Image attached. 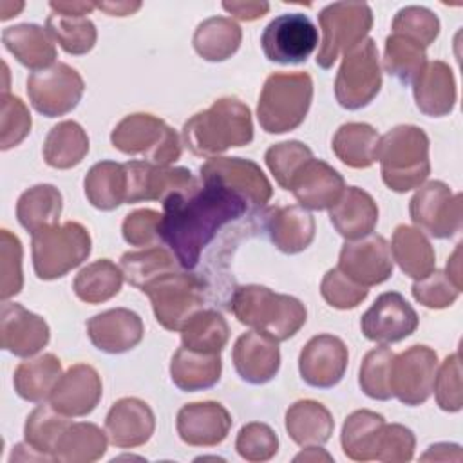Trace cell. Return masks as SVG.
Returning a JSON list of instances; mask_svg holds the SVG:
<instances>
[{"label": "cell", "instance_id": "1", "mask_svg": "<svg viewBox=\"0 0 463 463\" xmlns=\"http://www.w3.org/2000/svg\"><path fill=\"white\" fill-rule=\"evenodd\" d=\"M246 210L248 203L239 194L215 181H203L201 186L170 194L163 201L159 241L172 250L179 266L190 271L217 232Z\"/></svg>", "mask_w": 463, "mask_h": 463}, {"label": "cell", "instance_id": "2", "mask_svg": "<svg viewBox=\"0 0 463 463\" xmlns=\"http://www.w3.org/2000/svg\"><path fill=\"white\" fill-rule=\"evenodd\" d=\"M183 139L192 154L203 157L244 146L253 139L251 112L237 98H221L184 123Z\"/></svg>", "mask_w": 463, "mask_h": 463}, {"label": "cell", "instance_id": "3", "mask_svg": "<svg viewBox=\"0 0 463 463\" xmlns=\"http://www.w3.org/2000/svg\"><path fill=\"white\" fill-rule=\"evenodd\" d=\"M230 309L241 324L264 333L277 342H284L297 335L307 317L306 306L298 298L275 293L259 284L235 288Z\"/></svg>", "mask_w": 463, "mask_h": 463}, {"label": "cell", "instance_id": "4", "mask_svg": "<svg viewBox=\"0 0 463 463\" xmlns=\"http://www.w3.org/2000/svg\"><path fill=\"white\" fill-rule=\"evenodd\" d=\"M382 179L394 192L418 188L430 174L429 137L414 125H398L380 137L378 156Z\"/></svg>", "mask_w": 463, "mask_h": 463}, {"label": "cell", "instance_id": "5", "mask_svg": "<svg viewBox=\"0 0 463 463\" xmlns=\"http://www.w3.org/2000/svg\"><path fill=\"white\" fill-rule=\"evenodd\" d=\"M311 99L313 80L307 72H275L260 90L257 119L268 134L291 132L306 119Z\"/></svg>", "mask_w": 463, "mask_h": 463}, {"label": "cell", "instance_id": "6", "mask_svg": "<svg viewBox=\"0 0 463 463\" xmlns=\"http://www.w3.org/2000/svg\"><path fill=\"white\" fill-rule=\"evenodd\" d=\"M31 251L36 277L54 280L78 268L90 255V235L80 222L67 221L34 232Z\"/></svg>", "mask_w": 463, "mask_h": 463}, {"label": "cell", "instance_id": "7", "mask_svg": "<svg viewBox=\"0 0 463 463\" xmlns=\"http://www.w3.org/2000/svg\"><path fill=\"white\" fill-rule=\"evenodd\" d=\"M112 146L127 156H145L148 163L168 166L181 157L177 132L152 114H130L110 134Z\"/></svg>", "mask_w": 463, "mask_h": 463}, {"label": "cell", "instance_id": "8", "mask_svg": "<svg viewBox=\"0 0 463 463\" xmlns=\"http://www.w3.org/2000/svg\"><path fill=\"white\" fill-rule=\"evenodd\" d=\"M141 291L148 295L156 320L168 331H181L186 320L203 309L206 300L204 280L184 271L165 273Z\"/></svg>", "mask_w": 463, "mask_h": 463}, {"label": "cell", "instance_id": "9", "mask_svg": "<svg viewBox=\"0 0 463 463\" xmlns=\"http://www.w3.org/2000/svg\"><path fill=\"white\" fill-rule=\"evenodd\" d=\"M322 45L317 54L320 69H331L340 54L365 40L373 27V11L364 2H335L318 13Z\"/></svg>", "mask_w": 463, "mask_h": 463}, {"label": "cell", "instance_id": "10", "mask_svg": "<svg viewBox=\"0 0 463 463\" xmlns=\"http://www.w3.org/2000/svg\"><path fill=\"white\" fill-rule=\"evenodd\" d=\"M380 87L382 72L378 49L373 38H365L344 54L335 80V96L340 107L358 110L378 96Z\"/></svg>", "mask_w": 463, "mask_h": 463}, {"label": "cell", "instance_id": "11", "mask_svg": "<svg viewBox=\"0 0 463 463\" xmlns=\"http://www.w3.org/2000/svg\"><path fill=\"white\" fill-rule=\"evenodd\" d=\"M85 83L76 69L67 63H54L34 71L27 78V96L33 109L45 118L65 116L74 110L83 96Z\"/></svg>", "mask_w": 463, "mask_h": 463}, {"label": "cell", "instance_id": "12", "mask_svg": "<svg viewBox=\"0 0 463 463\" xmlns=\"http://www.w3.org/2000/svg\"><path fill=\"white\" fill-rule=\"evenodd\" d=\"M318 45V29L302 13L275 16L260 34V47L269 61L295 65L306 61Z\"/></svg>", "mask_w": 463, "mask_h": 463}, {"label": "cell", "instance_id": "13", "mask_svg": "<svg viewBox=\"0 0 463 463\" xmlns=\"http://www.w3.org/2000/svg\"><path fill=\"white\" fill-rule=\"evenodd\" d=\"M418 188L409 203V213L418 230L434 239L456 235L463 219L461 194H452L443 181H429Z\"/></svg>", "mask_w": 463, "mask_h": 463}, {"label": "cell", "instance_id": "14", "mask_svg": "<svg viewBox=\"0 0 463 463\" xmlns=\"http://www.w3.org/2000/svg\"><path fill=\"white\" fill-rule=\"evenodd\" d=\"M438 354L427 345H412L394 354L391 365V392L409 407L425 403L434 387Z\"/></svg>", "mask_w": 463, "mask_h": 463}, {"label": "cell", "instance_id": "15", "mask_svg": "<svg viewBox=\"0 0 463 463\" xmlns=\"http://www.w3.org/2000/svg\"><path fill=\"white\" fill-rule=\"evenodd\" d=\"M418 327V313L398 291L382 293L362 315L364 336L380 345L400 342Z\"/></svg>", "mask_w": 463, "mask_h": 463}, {"label": "cell", "instance_id": "16", "mask_svg": "<svg viewBox=\"0 0 463 463\" xmlns=\"http://www.w3.org/2000/svg\"><path fill=\"white\" fill-rule=\"evenodd\" d=\"M201 179L230 188L253 208H262L273 194L271 183L260 166L242 157H208L201 166Z\"/></svg>", "mask_w": 463, "mask_h": 463}, {"label": "cell", "instance_id": "17", "mask_svg": "<svg viewBox=\"0 0 463 463\" xmlns=\"http://www.w3.org/2000/svg\"><path fill=\"white\" fill-rule=\"evenodd\" d=\"M392 255L382 235L369 233L362 239L345 241L340 250L338 269L360 286L371 288L392 275Z\"/></svg>", "mask_w": 463, "mask_h": 463}, {"label": "cell", "instance_id": "18", "mask_svg": "<svg viewBox=\"0 0 463 463\" xmlns=\"http://www.w3.org/2000/svg\"><path fill=\"white\" fill-rule=\"evenodd\" d=\"M123 165L127 172V203H163L170 194L188 192L197 186L188 168H170L148 161H128Z\"/></svg>", "mask_w": 463, "mask_h": 463}, {"label": "cell", "instance_id": "19", "mask_svg": "<svg viewBox=\"0 0 463 463\" xmlns=\"http://www.w3.org/2000/svg\"><path fill=\"white\" fill-rule=\"evenodd\" d=\"M349 353L345 344L333 335L313 336L298 356V371L302 380L317 389L335 387L347 369Z\"/></svg>", "mask_w": 463, "mask_h": 463}, {"label": "cell", "instance_id": "20", "mask_svg": "<svg viewBox=\"0 0 463 463\" xmlns=\"http://www.w3.org/2000/svg\"><path fill=\"white\" fill-rule=\"evenodd\" d=\"M49 342L47 322L16 302H2L0 344L14 356L29 358Z\"/></svg>", "mask_w": 463, "mask_h": 463}, {"label": "cell", "instance_id": "21", "mask_svg": "<svg viewBox=\"0 0 463 463\" xmlns=\"http://www.w3.org/2000/svg\"><path fill=\"white\" fill-rule=\"evenodd\" d=\"M175 427L186 445L213 447L226 439L232 429V416L217 402H195L179 409Z\"/></svg>", "mask_w": 463, "mask_h": 463}, {"label": "cell", "instance_id": "22", "mask_svg": "<svg viewBox=\"0 0 463 463\" xmlns=\"http://www.w3.org/2000/svg\"><path fill=\"white\" fill-rule=\"evenodd\" d=\"M101 378L89 364H76L61 374L49 402L51 405L72 418L90 414L101 400Z\"/></svg>", "mask_w": 463, "mask_h": 463}, {"label": "cell", "instance_id": "23", "mask_svg": "<svg viewBox=\"0 0 463 463\" xmlns=\"http://www.w3.org/2000/svg\"><path fill=\"white\" fill-rule=\"evenodd\" d=\"M143 322L137 313L116 307L94 315L87 322V335L96 349L119 354L134 349L143 340Z\"/></svg>", "mask_w": 463, "mask_h": 463}, {"label": "cell", "instance_id": "24", "mask_svg": "<svg viewBox=\"0 0 463 463\" xmlns=\"http://www.w3.org/2000/svg\"><path fill=\"white\" fill-rule=\"evenodd\" d=\"M232 358L237 374L244 382L253 385L268 383L280 367L279 342L264 333L248 331L237 338Z\"/></svg>", "mask_w": 463, "mask_h": 463}, {"label": "cell", "instance_id": "25", "mask_svg": "<svg viewBox=\"0 0 463 463\" xmlns=\"http://www.w3.org/2000/svg\"><path fill=\"white\" fill-rule=\"evenodd\" d=\"M156 418L148 403L139 398H121L112 403L105 418L109 441L119 449H134L150 439Z\"/></svg>", "mask_w": 463, "mask_h": 463}, {"label": "cell", "instance_id": "26", "mask_svg": "<svg viewBox=\"0 0 463 463\" xmlns=\"http://www.w3.org/2000/svg\"><path fill=\"white\" fill-rule=\"evenodd\" d=\"M345 188L344 177L322 159L311 157L293 177L289 190L306 210L331 208Z\"/></svg>", "mask_w": 463, "mask_h": 463}, {"label": "cell", "instance_id": "27", "mask_svg": "<svg viewBox=\"0 0 463 463\" xmlns=\"http://www.w3.org/2000/svg\"><path fill=\"white\" fill-rule=\"evenodd\" d=\"M271 242L282 253H300L315 239V219L302 206H273L264 213Z\"/></svg>", "mask_w": 463, "mask_h": 463}, {"label": "cell", "instance_id": "28", "mask_svg": "<svg viewBox=\"0 0 463 463\" xmlns=\"http://www.w3.org/2000/svg\"><path fill=\"white\" fill-rule=\"evenodd\" d=\"M329 219L345 241L362 239L373 233L378 222V206L365 190L347 186L338 201L329 208Z\"/></svg>", "mask_w": 463, "mask_h": 463}, {"label": "cell", "instance_id": "29", "mask_svg": "<svg viewBox=\"0 0 463 463\" xmlns=\"http://www.w3.org/2000/svg\"><path fill=\"white\" fill-rule=\"evenodd\" d=\"M412 85L420 112L430 118H441L452 112L456 105V81L447 63L439 60L427 61Z\"/></svg>", "mask_w": 463, "mask_h": 463}, {"label": "cell", "instance_id": "30", "mask_svg": "<svg viewBox=\"0 0 463 463\" xmlns=\"http://www.w3.org/2000/svg\"><path fill=\"white\" fill-rule=\"evenodd\" d=\"M4 47L27 69L42 71L54 65L56 47L47 29L36 24H18L2 31Z\"/></svg>", "mask_w": 463, "mask_h": 463}, {"label": "cell", "instance_id": "31", "mask_svg": "<svg viewBox=\"0 0 463 463\" xmlns=\"http://www.w3.org/2000/svg\"><path fill=\"white\" fill-rule=\"evenodd\" d=\"M221 353H203L179 347L172 356L170 378L184 392H195L213 387L221 378Z\"/></svg>", "mask_w": 463, "mask_h": 463}, {"label": "cell", "instance_id": "32", "mask_svg": "<svg viewBox=\"0 0 463 463\" xmlns=\"http://www.w3.org/2000/svg\"><path fill=\"white\" fill-rule=\"evenodd\" d=\"M335 429L331 412L315 400H298L286 411V430L300 447L324 445Z\"/></svg>", "mask_w": 463, "mask_h": 463}, {"label": "cell", "instance_id": "33", "mask_svg": "<svg viewBox=\"0 0 463 463\" xmlns=\"http://www.w3.org/2000/svg\"><path fill=\"white\" fill-rule=\"evenodd\" d=\"M385 420L382 414L362 409L351 412L342 427V450L349 459L371 461L378 456V447Z\"/></svg>", "mask_w": 463, "mask_h": 463}, {"label": "cell", "instance_id": "34", "mask_svg": "<svg viewBox=\"0 0 463 463\" xmlns=\"http://www.w3.org/2000/svg\"><path fill=\"white\" fill-rule=\"evenodd\" d=\"M61 378V364L52 353L22 362L13 376V385L22 400L42 403L51 398Z\"/></svg>", "mask_w": 463, "mask_h": 463}, {"label": "cell", "instance_id": "35", "mask_svg": "<svg viewBox=\"0 0 463 463\" xmlns=\"http://www.w3.org/2000/svg\"><path fill=\"white\" fill-rule=\"evenodd\" d=\"M391 255L400 269L414 280L427 277L436 264V255L427 237L418 228L405 224H400L392 233Z\"/></svg>", "mask_w": 463, "mask_h": 463}, {"label": "cell", "instance_id": "36", "mask_svg": "<svg viewBox=\"0 0 463 463\" xmlns=\"http://www.w3.org/2000/svg\"><path fill=\"white\" fill-rule=\"evenodd\" d=\"M242 40L241 27L226 16L203 20L192 38L195 52L206 61H224L232 58Z\"/></svg>", "mask_w": 463, "mask_h": 463}, {"label": "cell", "instance_id": "37", "mask_svg": "<svg viewBox=\"0 0 463 463\" xmlns=\"http://www.w3.org/2000/svg\"><path fill=\"white\" fill-rule=\"evenodd\" d=\"M89 203L103 212L114 210L127 203V172L125 165L114 161L96 163L83 181Z\"/></svg>", "mask_w": 463, "mask_h": 463}, {"label": "cell", "instance_id": "38", "mask_svg": "<svg viewBox=\"0 0 463 463\" xmlns=\"http://www.w3.org/2000/svg\"><path fill=\"white\" fill-rule=\"evenodd\" d=\"M43 159L49 166L67 170L83 161L89 152V137L76 121H60L43 141Z\"/></svg>", "mask_w": 463, "mask_h": 463}, {"label": "cell", "instance_id": "39", "mask_svg": "<svg viewBox=\"0 0 463 463\" xmlns=\"http://www.w3.org/2000/svg\"><path fill=\"white\" fill-rule=\"evenodd\" d=\"M378 132L367 123H344L331 143L335 156L351 168H369L378 156Z\"/></svg>", "mask_w": 463, "mask_h": 463}, {"label": "cell", "instance_id": "40", "mask_svg": "<svg viewBox=\"0 0 463 463\" xmlns=\"http://www.w3.org/2000/svg\"><path fill=\"white\" fill-rule=\"evenodd\" d=\"M61 213V194L52 184H36L25 190L16 203V219L31 235L42 228L54 226Z\"/></svg>", "mask_w": 463, "mask_h": 463}, {"label": "cell", "instance_id": "41", "mask_svg": "<svg viewBox=\"0 0 463 463\" xmlns=\"http://www.w3.org/2000/svg\"><path fill=\"white\" fill-rule=\"evenodd\" d=\"M107 432L98 425L80 421L71 423L61 434L52 461L63 463H89L99 459L107 450Z\"/></svg>", "mask_w": 463, "mask_h": 463}, {"label": "cell", "instance_id": "42", "mask_svg": "<svg viewBox=\"0 0 463 463\" xmlns=\"http://www.w3.org/2000/svg\"><path fill=\"white\" fill-rule=\"evenodd\" d=\"M123 284V271L110 259H99L85 266L74 279L76 297L87 304H99L116 297Z\"/></svg>", "mask_w": 463, "mask_h": 463}, {"label": "cell", "instance_id": "43", "mask_svg": "<svg viewBox=\"0 0 463 463\" xmlns=\"http://www.w3.org/2000/svg\"><path fill=\"white\" fill-rule=\"evenodd\" d=\"M228 324L215 309H199L181 327L183 347L203 353H221L228 342Z\"/></svg>", "mask_w": 463, "mask_h": 463}, {"label": "cell", "instance_id": "44", "mask_svg": "<svg viewBox=\"0 0 463 463\" xmlns=\"http://www.w3.org/2000/svg\"><path fill=\"white\" fill-rule=\"evenodd\" d=\"M71 423L72 421L69 420V416L58 412L52 405L42 403L27 416L24 427L25 443L34 452H40L47 459H52L54 449Z\"/></svg>", "mask_w": 463, "mask_h": 463}, {"label": "cell", "instance_id": "45", "mask_svg": "<svg viewBox=\"0 0 463 463\" xmlns=\"http://www.w3.org/2000/svg\"><path fill=\"white\" fill-rule=\"evenodd\" d=\"M175 264L179 262L175 260L174 253H170L163 246H152L141 251L123 253L119 268L128 284L143 289L154 279L170 271H177Z\"/></svg>", "mask_w": 463, "mask_h": 463}, {"label": "cell", "instance_id": "46", "mask_svg": "<svg viewBox=\"0 0 463 463\" xmlns=\"http://www.w3.org/2000/svg\"><path fill=\"white\" fill-rule=\"evenodd\" d=\"M427 63L425 47L402 34H389L383 49V67L400 83L411 85Z\"/></svg>", "mask_w": 463, "mask_h": 463}, {"label": "cell", "instance_id": "47", "mask_svg": "<svg viewBox=\"0 0 463 463\" xmlns=\"http://www.w3.org/2000/svg\"><path fill=\"white\" fill-rule=\"evenodd\" d=\"M47 33L58 45L74 56L87 54L96 45V25L87 16H65L51 13L45 22Z\"/></svg>", "mask_w": 463, "mask_h": 463}, {"label": "cell", "instance_id": "48", "mask_svg": "<svg viewBox=\"0 0 463 463\" xmlns=\"http://www.w3.org/2000/svg\"><path fill=\"white\" fill-rule=\"evenodd\" d=\"M394 353L387 345L371 349L360 365V389L373 400H391V365Z\"/></svg>", "mask_w": 463, "mask_h": 463}, {"label": "cell", "instance_id": "49", "mask_svg": "<svg viewBox=\"0 0 463 463\" xmlns=\"http://www.w3.org/2000/svg\"><path fill=\"white\" fill-rule=\"evenodd\" d=\"M313 157L309 146L300 141H284L269 146L266 150V165L273 174L275 181L284 188L289 190V184L297 172Z\"/></svg>", "mask_w": 463, "mask_h": 463}, {"label": "cell", "instance_id": "50", "mask_svg": "<svg viewBox=\"0 0 463 463\" xmlns=\"http://www.w3.org/2000/svg\"><path fill=\"white\" fill-rule=\"evenodd\" d=\"M392 34H402L427 49L439 34V20L427 7L407 5L396 13L392 20Z\"/></svg>", "mask_w": 463, "mask_h": 463}, {"label": "cell", "instance_id": "51", "mask_svg": "<svg viewBox=\"0 0 463 463\" xmlns=\"http://www.w3.org/2000/svg\"><path fill=\"white\" fill-rule=\"evenodd\" d=\"M24 286L22 275V242L9 230L0 232V298L18 295Z\"/></svg>", "mask_w": 463, "mask_h": 463}, {"label": "cell", "instance_id": "52", "mask_svg": "<svg viewBox=\"0 0 463 463\" xmlns=\"http://www.w3.org/2000/svg\"><path fill=\"white\" fill-rule=\"evenodd\" d=\"M235 449L246 461H268L279 450V438L269 425L251 421L239 430Z\"/></svg>", "mask_w": 463, "mask_h": 463}, {"label": "cell", "instance_id": "53", "mask_svg": "<svg viewBox=\"0 0 463 463\" xmlns=\"http://www.w3.org/2000/svg\"><path fill=\"white\" fill-rule=\"evenodd\" d=\"M31 132V114L16 96L2 94L0 110V148L9 150L20 145Z\"/></svg>", "mask_w": 463, "mask_h": 463}, {"label": "cell", "instance_id": "54", "mask_svg": "<svg viewBox=\"0 0 463 463\" xmlns=\"http://www.w3.org/2000/svg\"><path fill=\"white\" fill-rule=\"evenodd\" d=\"M436 402L439 409L447 412H458L463 407V391H461V362L459 353H452L445 358L439 371H436L434 387Z\"/></svg>", "mask_w": 463, "mask_h": 463}, {"label": "cell", "instance_id": "55", "mask_svg": "<svg viewBox=\"0 0 463 463\" xmlns=\"http://www.w3.org/2000/svg\"><path fill=\"white\" fill-rule=\"evenodd\" d=\"M320 293L331 307L353 309L367 297L369 289L351 280L338 268H333L324 275L320 284Z\"/></svg>", "mask_w": 463, "mask_h": 463}, {"label": "cell", "instance_id": "56", "mask_svg": "<svg viewBox=\"0 0 463 463\" xmlns=\"http://www.w3.org/2000/svg\"><path fill=\"white\" fill-rule=\"evenodd\" d=\"M459 293L461 291L450 282V279L438 269H432L427 277L412 284V297L425 307L432 309H443L447 306H452Z\"/></svg>", "mask_w": 463, "mask_h": 463}, {"label": "cell", "instance_id": "57", "mask_svg": "<svg viewBox=\"0 0 463 463\" xmlns=\"http://www.w3.org/2000/svg\"><path fill=\"white\" fill-rule=\"evenodd\" d=\"M161 213L150 208H141L128 213L123 221L121 233L130 246H152L159 239Z\"/></svg>", "mask_w": 463, "mask_h": 463}, {"label": "cell", "instance_id": "58", "mask_svg": "<svg viewBox=\"0 0 463 463\" xmlns=\"http://www.w3.org/2000/svg\"><path fill=\"white\" fill-rule=\"evenodd\" d=\"M416 438L411 429L391 423L383 427L380 447H378V461H409L414 454Z\"/></svg>", "mask_w": 463, "mask_h": 463}, {"label": "cell", "instance_id": "59", "mask_svg": "<svg viewBox=\"0 0 463 463\" xmlns=\"http://www.w3.org/2000/svg\"><path fill=\"white\" fill-rule=\"evenodd\" d=\"M222 9L239 20L253 22L257 18H262L269 11V4L268 2H222Z\"/></svg>", "mask_w": 463, "mask_h": 463}, {"label": "cell", "instance_id": "60", "mask_svg": "<svg viewBox=\"0 0 463 463\" xmlns=\"http://www.w3.org/2000/svg\"><path fill=\"white\" fill-rule=\"evenodd\" d=\"M49 7L52 13L65 14V16H85L87 13L94 11L98 5L96 2H51Z\"/></svg>", "mask_w": 463, "mask_h": 463}, {"label": "cell", "instance_id": "61", "mask_svg": "<svg viewBox=\"0 0 463 463\" xmlns=\"http://www.w3.org/2000/svg\"><path fill=\"white\" fill-rule=\"evenodd\" d=\"M96 5L110 16H128L141 7V2H101Z\"/></svg>", "mask_w": 463, "mask_h": 463}, {"label": "cell", "instance_id": "62", "mask_svg": "<svg viewBox=\"0 0 463 463\" xmlns=\"http://www.w3.org/2000/svg\"><path fill=\"white\" fill-rule=\"evenodd\" d=\"M459 257H461V244L456 246L452 257L447 262V277L450 279V282L461 291V264H459Z\"/></svg>", "mask_w": 463, "mask_h": 463}, {"label": "cell", "instance_id": "63", "mask_svg": "<svg viewBox=\"0 0 463 463\" xmlns=\"http://www.w3.org/2000/svg\"><path fill=\"white\" fill-rule=\"evenodd\" d=\"M320 459L331 461L333 458L327 452H324L322 449H318V445L306 447V450H302L300 454L295 456V461H320Z\"/></svg>", "mask_w": 463, "mask_h": 463}, {"label": "cell", "instance_id": "64", "mask_svg": "<svg viewBox=\"0 0 463 463\" xmlns=\"http://www.w3.org/2000/svg\"><path fill=\"white\" fill-rule=\"evenodd\" d=\"M24 9V4H13V2H2L0 4V20H9L11 16H16Z\"/></svg>", "mask_w": 463, "mask_h": 463}]
</instances>
